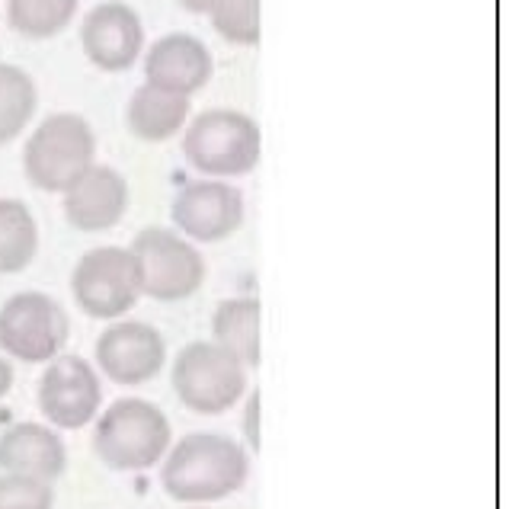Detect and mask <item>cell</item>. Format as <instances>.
Instances as JSON below:
<instances>
[{"instance_id": "obj_1", "label": "cell", "mask_w": 512, "mask_h": 509, "mask_svg": "<svg viewBox=\"0 0 512 509\" xmlns=\"http://www.w3.org/2000/svg\"><path fill=\"white\" fill-rule=\"evenodd\" d=\"M250 477V455L234 436L189 433L160 461V487L183 506H208L231 497Z\"/></svg>"}, {"instance_id": "obj_2", "label": "cell", "mask_w": 512, "mask_h": 509, "mask_svg": "<svg viewBox=\"0 0 512 509\" xmlns=\"http://www.w3.org/2000/svg\"><path fill=\"white\" fill-rule=\"evenodd\" d=\"M173 445L167 413L144 397H119L93 420V452L109 471H151Z\"/></svg>"}, {"instance_id": "obj_3", "label": "cell", "mask_w": 512, "mask_h": 509, "mask_svg": "<svg viewBox=\"0 0 512 509\" xmlns=\"http://www.w3.org/2000/svg\"><path fill=\"white\" fill-rule=\"evenodd\" d=\"M183 157L208 180H237L260 167L263 132L253 116L231 106H212L183 129Z\"/></svg>"}, {"instance_id": "obj_4", "label": "cell", "mask_w": 512, "mask_h": 509, "mask_svg": "<svg viewBox=\"0 0 512 509\" xmlns=\"http://www.w3.org/2000/svg\"><path fill=\"white\" fill-rule=\"evenodd\" d=\"M96 164V132L77 113H52L29 132L23 173L42 193H64Z\"/></svg>"}, {"instance_id": "obj_5", "label": "cell", "mask_w": 512, "mask_h": 509, "mask_svg": "<svg viewBox=\"0 0 512 509\" xmlns=\"http://www.w3.org/2000/svg\"><path fill=\"white\" fill-rule=\"evenodd\" d=\"M247 365L212 340L186 343L173 359L170 385L180 404L199 417H221L247 394Z\"/></svg>"}, {"instance_id": "obj_6", "label": "cell", "mask_w": 512, "mask_h": 509, "mask_svg": "<svg viewBox=\"0 0 512 509\" xmlns=\"http://www.w3.org/2000/svg\"><path fill=\"white\" fill-rule=\"evenodd\" d=\"M141 295L154 301L192 298L205 282V257L173 228H144L132 241Z\"/></svg>"}, {"instance_id": "obj_7", "label": "cell", "mask_w": 512, "mask_h": 509, "mask_svg": "<svg viewBox=\"0 0 512 509\" xmlns=\"http://www.w3.org/2000/svg\"><path fill=\"white\" fill-rule=\"evenodd\" d=\"M71 295L77 308L96 321H119L138 305L141 282L128 247H93L71 269Z\"/></svg>"}, {"instance_id": "obj_8", "label": "cell", "mask_w": 512, "mask_h": 509, "mask_svg": "<svg viewBox=\"0 0 512 509\" xmlns=\"http://www.w3.org/2000/svg\"><path fill=\"white\" fill-rule=\"evenodd\" d=\"M71 337L64 308L45 292H16L0 305V353L20 362H52Z\"/></svg>"}, {"instance_id": "obj_9", "label": "cell", "mask_w": 512, "mask_h": 509, "mask_svg": "<svg viewBox=\"0 0 512 509\" xmlns=\"http://www.w3.org/2000/svg\"><path fill=\"white\" fill-rule=\"evenodd\" d=\"M173 231L192 244H221L240 231L247 218L244 193L231 180H192L173 199Z\"/></svg>"}, {"instance_id": "obj_10", "label": "cell", "mask_w": 512, "mask_h": 509, "mask_svg": "<svg viewBox=\"0 0 512 509\" xmlns=\"http://www.w3.org/2000/svg\"><path fill=\"white\" fill-rule=\"evenodd\" d=\"M39 410L55 429H84L103 410L100 372L80 356H55L39 378Z\"/></svg>"}, {"instance_id": "obj_11", "label": "cell", "mask_w": 512, "mask_h": 509, "mask_svg": "<svg viewBox=\"0 0 512 509\" xmlns=\"http://www.w3.org/2000/svg\"><path fill=\"white\" fill-rule=\"evenodd\" d=\"M93 356H96V369H100L112 385L138 388L154 381L160 369H164L167 340H164V333L151 324L119 317V321H112L100 333Z\"/></svg>"}, {"instance_id": "obj_12", "label": "cell", "mask_w": 512, "mask_h": 509, "mask_svg": "<svg viewBox=\"0 0 512 509\" xmlns=\"http://www.w3.org/2000/svg\"><path fill=\"white\" fill-rule=\"evenodd\" d=\"M80 49L93 68L122 74L144 55V23L125 0H103L80 20Z\"/></svg>"}, {"instance_id": "obj_13", "label": "cell", "mask_w": 512, "mask_h": 509, "mask_svg": "<svg viewBox=\"0 0 512 509\" xmlns=\"http://www.w3.org/2000/svg\"><path fill=\"white\" fill-rule=\"evenodd\" d=\"M212 74L215 58L208 45L192 33H167L151 49H144V84L176 93V97H192L205 90Z\"/></svg>"}, {"instance_id": "obj_14", "label": "cell", "mask_w": 512, "mask_h": 509, "mask_svg": "<svg viewBox=\"0 0 512 509\" xmlns=\"http://www.w3.org/2000/svg\"><path fill=\"white\" fill-rule=\"evenodd\" d=\"M61 199H64V218H68V225L74 231L100 234L116 228L125 218L132 189H128V180L116 167L93 164L84 177L64 189Z\"/></svg>"}, {"instance_id": "obj_15", "label": "cell", "mask_w": 512, "mask_h": 509, "mask_svg": "<svg viewBox=\"0 0 512 509\" xmlns=\"http://www.w3.org/2000/svg\"><path fill=\"white\" fill-rule=\"evenodd\" d=\"M0 471L55 484L68 471V445L48 423H13L0 433Z\"/></svg>"}, {"instance_id": "obj_16", "label": "cell", "mask_w": 512, "mask_h": 509, "mask_svg": "<svg viewBox=\"0 0 512 509\" xmlns=\"http://www.w3.org/2000/svg\"><path fill=\"white\" fill-rule=\"evenodd\" d=\"M189 109V97H176V93L160 87L141 84L125 103V125L138 141L160 145V141H170L186 129Z\"/></svg>"}, {"instance_id": "obj_17", "label": "cell", "mask_w": 512, "mask_h": 509, "mask_svg": "<svg viewBox=\"0 0 512 509\" xmlns=\"http://www.w3.org/2000/svg\"><path fill=\"white\" fill-rule=\"evenodd\" d=\"M212 343L244 362L247 369H256L263 359V305L260 298L237 295L221 301L212 314Z\"/></svg>"}, {"instance_id": "obj_18", "label": "cell", "mask_w": 512, "mask_h": 509, "mask_svg": "<svg viewBox=\"0 0 512 509\" xmlns=\"http://www.w3.org/2000/svg\"><path fill=\"white\" fill-rule=\"evenodd\" d=\"M39 253V221L23 199L0 196V276H16Z\"/></svg>"}, {"instance_id": "obj_19", "label": "cell", "mask_w": 512, "mask_h": 509, "mask_svg": "<svg viewBox=\"0 0 512 509\" xmlns=\"http://www.w3.org/2000/svg\"><path fill=\"white\" fill-rule=\"evenodd\" d=\"M39 109V87L20 65L0 61V148L20 138Z\"/></svg>"}, {"instance_id": "obj_20", "label": "cell", "mask_w": 512, "mask_h": 509, "mask_svg": "<svg viewBox=\"0 0 512 509\" xmlns=\"http://www.w3.org/2000/svg\"><path fill=\"white\" fill-rule=\"evenodd\" d=\"M80 0H7V23L16 36L45 42L77 20Z\"/></svg>"}, {"instance_id": "obj_21", "label": "cell", "mask_w": 512, "mask_h": 509, "mask_svg": "<svg viewBox=\"0 0 512 509\" xmlns=\"http://www.w3.org/2000/svg\"><path fill=\"white\" fill-rule=\"evenodd\" d=\"M215 33L231 45H260L263 39V0H221L208 10Z\"/></svg>"}, {"instance_id": "obj_22", "label": "cell", "mask_w": 512, "mask_h": 509, "mask_svg": "<svg viewBox=\"0 0 512 509\" xmlns=\"http://www.w3.org/2000/svg\"><path fill=\"white\" fill-rule=\"evenodd\" d=\"M0 509H55V487L0 471Z\"/></svg>"}, {"instance_id": "obj_23", "label": "cell", "mask_w": 512, "mask_h": 509, "mask_svg": "<svg viewBox=\"0 0 512 509\" xmlns=\"http://www.w3.org/2000/svg\"><path fill=\"white\" fill-rule=\"evenodd\" d=\"M260 410H263L260 391H250L247 404H244V439H247V445L253 452H260V442H263V436H260Z\"/></svg>"}, {"instance_id": "obj_24", "label": "cell", "mask_w": 512, "mask_h": 509, "mask_svg": "<svg viewBox=\"0 0 512 509\" xmlns=\"http://www.w3.org/2000/svg\"><path fill=\"white\" fill-rule=\"evenodd\" d=\"M10 388H13V365L4 353H0V401L10 394Z\"/></svg>"}, {"instance_id": "obj_25", "label": "cell", "mask_w": 512, "mask_h": 509, "mask_svg": "<svg viewBox=\"0 0 512 509\" xmlns=\"http://www.w3.org/2000/svg\"><path fill=\"white\" fill-rule=\"evenodd\" d=\"M221 0H180V7L189 10V13H199V17H208V10H212Z\"/></svg>"}, {"instance_id": "obj_26", "label": "cell", "mask_w": 512, "mask_h": 509, "mask_svg": "<svg viewBox=\"0 0 512 509\" xmlns=\"http://www.w3.org/2000/svg\"><path fill=\"white\" fill-rule=\"evenodd\" d=\"M183 509H212V506H183Z\"/></svg>"}]
</instances>
